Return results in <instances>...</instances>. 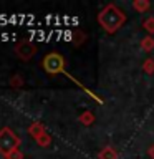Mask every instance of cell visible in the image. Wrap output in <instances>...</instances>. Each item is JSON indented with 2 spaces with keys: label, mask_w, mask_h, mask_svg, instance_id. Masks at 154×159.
<instances>
[{
  "label": "cell",
  "mask_w": 154,
  "mask_h": 159,
  "mask_svg": "<svg viewBox=\"0 0 154 159\" xmlns=\"http://www.w3.org/2000/svg\"><path fill=\"white\" fill-rule=\"evenodd\" d=\"M133 8L139 13H144V12H147V10L151 8V3H149V0H134Z\"/></svg>",
  "instance_id": "cell-6"
},
{
  "label": "cell",
  "mask_w": 154,
  "mask_h": 159,
  "mask_svg": "<svg viewBox=\"0 0 154 159\" xmlns=\"http://www.w3.org/2000/svg\"><path fill=\"white\" fill-rule=\"evenodd\" d=\"M18 144H20V139L12 129L5 128L0 131V152L2 154H5L8 157L13 151H17Z\"/></svg>",
  "instance_id": "cell-2"
},
{
  "label": "cell",
  "mask_w": 154,
  "mask_h": 159,
  "mask_svg": "<svg viewBox=\"0 0 154 159\" xmlns=\"http://www.w3.org/2000/svg\"><path fill=\"white\" fill-rule=\"evenodd\" d=\"M98 159H119V156H118V151L113 146H104L98 152Z\"/></svg>",
  "instance_id": "cell-5"
},
{
  "label": "cell",
  "mask_w": 154,
  "mask_h": 159,
  "mask_svg": "<svg viewBox=\"0 0 154 159\" xmlns=\"http://www.w3.org/2000/svg\"><path fill=\"white\" fill-rule=\"evenodd\" d=\"M98 23L103 27L106 33H116L119 28L126 23V15L119 10L114 3H108L106 7L98 13Z\"/></svg>",
  "instance_id": "cell-1"
},
{
  "label": "cell",
  "mask_w": 154,
  "mask_h": 159,
  "mask_svg": "<svg viewBox=\"0 0 154 159\" xmlns=\"http://www.w3.org/2000/svg\"><path fill=\"white\" fill-rule=\"evenodd\" d=\"M141 50L146 53H151L154 50V38L151 37V35H147V37H144L141 40Z\"/></svg>",
  "instance_id": "cell-7"
},
{
  "label": "cell",
  "mask_w": 154,
  "mask_h": 159,
  "mask_svg": "<svg viewBox=\"0 0 154 159\" xmlns=\"http://www.w3.org/2000/svg\"><path fill=\"white\" fill-rule=\"evenodd\" d=\"M147 154H149V157H151V159H154V144H151V146H149Z\"/></svg>",
  "instance_id": "cell-14"
},
{
  "label": "cell",
  "mask_w": 154,
  "mask_h": 159,
  "mask_svg": "<svg viewBox=\"0 0 154 159\" xmlns=\"http://www.w3.org/2000/svg\"><path fill=\"white\" fill-rule=\"evenodd\" d=\"M43 70L50 75H58V73H65V58L57 52L48 53L43 58Z\"/></svg>",
  "instance_id": "cell-3"
},
{
  "label": "cell",
  "mask_w": 154,
  "mask_h": 159,
  "mask_svg": "<svg viewBox=\"0 0 154 159\" xmlns=\"http://www.w3.org/2000/svg\"><path fill=\"white\" fill-rule=\"evenodd\" d=\"M30 133H32V136H33L35 139H38L42 134H45V128H43L40 123H35L33 126L30 128Z\"/></svg>",
  "instance_id": "cell-9"
},
{
  "label": "cell",
  "mask_w": 154,
  "mask_h": 159,
  "mask_svg": "<svg viewBox=\"0 0 154 159\" xmlns=\"http://www.w3.org/2000/svg\"><path fill=\"white\" fill-rule=\"evenodd\" d=\"M79 123L84 124V126H91L94 123V114L91 111H84L81 116H79Z\"/></svg>",
  "instance_id": "cell-8"
},
{
  "label": "cell",
  "mask_w": 154,
  "mask_h": 159,
  "mask_svg": "<svg viewBox=\"0 0 154 159\" xmlns=\"http://www.w3.org/2000/svg\"><path fill=\"white\" fill-rule=\"evenodd\" d=\"M37 141H38L40 146H50V143H52V138L48 136V133H45V134H42V136L37 139Z\"/></svg>",
  "instance_id": "cell-12"
},
{
  "label": "cell",
  "mask_w": 154,
  "mask_h": 159,
  "mask_svg": "<svg viewBox=\"0 0 154 159\" xmlns=\"http://www.w3.org/2000/svg\"><path fill=\"white\" fill-rule=\"evenodd\" d=\"M15 52H17V55L22 60H30L35 55V52H37V48H35V45H32L30 42H23V43L17 45Z\"/></svg>",
  "instance_id": "cell-4"
},
{
  "label": "cell",
  "mask_w": 154,
  "mask_h": 159,
  "mask_svg": "<svg viewBox=\"0 0 154 159\" xmlns=\"http://www.w3.org/2000/svg\"><path fill=\"white\" fill-rule=\"evenodd\" d=\"M22 157H23L22 152H18V151H13V152L8 156V159H22Z\"/></svg>",
  "instance_id": "cell-13"
},
{
  "label": "cell",
  "mask_w": 154,
  "mask_h": 159,
  "mask_svg": "<svg viewBox=\"0 0 154 159\" xmlns=\"http://www.w3.org/2000/svg\"><path fill=\"white\" fill-rule=\"evenodd\" d=\"M143 70L147 75H154V60L152 58H147L146 61L143 63Z\"/></svg>",
  "instance_id": "cell-10"
},
{
  "label": "cell",
  "mask_w": 154,
  "mask_h": 159,
  "mask_svg": "<svg viewBox=\"0 0 154 159\" xmlns=\"http://www.w3.org/2000/svg\"><path fill=\"white\" fill-rule=\"evenodd\" d=\"M143 27H144V30H146L149 35H152L154 33V17H149L147 20H144Z\"/></svg>",
  "instance_id": "cell-11"
}]
</instances>
